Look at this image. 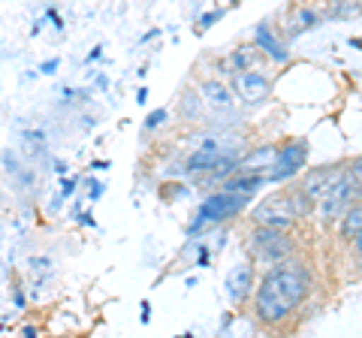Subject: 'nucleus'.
I'll list each match as a JSON object with an SVG mask.
<instances>
[{
    "label": "nucleus",
    "mask_w": 362,
    "mask_h": 338,
    "mask_svg": "<svg viewBox=\"0 0 362 338\" xmlns=\"http://www.w3.org/2000/svg\"><path fill=\"white\" fill-rule=\"evenodd\" d=\"M13 302H16V308H25V305H28V299H25V293H21L18 287H13Z\"/></svg>",
    "instance_id": "obj_29"
},
{
    "label": "nucleus",
    "mask_w": 362,
    "mask_h": 338,
    "mask_svg": "<svg viewBox=\"0 0 362 338\" xmlns=\"http://www.w3.org/2000/svg\"><path fill=\"white\" fill-rule=\"evenodd\" d=\"M163 190H166V194H163L166 199H173V197H178V194H181V197L187 194V187H185V185H166Z\"/></svg>",
    "instance_id": "obj_25"
},
{
    "label": "nucleus",
    "mask_w": 362,
    "mask_h": 338,
    "mask_svg": "<svg viewBox=\"0 0 362 338\" xmlns=\"http://www.w3.org/2000/svg\"><path fill=\"white\" fill-rule=\"evenodd\" d=\"M109 166H112L109 161H94V163H90V169H97V173H106Z\"/></svg>",
    "instance_id": "obj_35"
},
{
    "label": "nucleus",
    "mask_w": 362,
    "mask_h": 338,
    "mask_svg": "<svg viewBox=\"0 0 362 338\" xmlns=\"http://www.w3.org/2000/svg\"><path fill=\"white\" fill-rule=\"evenodd\" d=\"M73 190H76V178L61 175V197H64V199H66V197H73Z\"/></svg>",
    "instance_id": "obj_24"
},
{
    "label": "nucleus",
    "mask_w": 362,
    "mask_h": 338,
    "mask_svg": "<svg viewBox=\"0 0 362 338\" xmlns=\"http://www.w3.org/2000/svg\"><path fill=\"white\" fill-rule=\"evenodd\" d=\"M157 37H160V30L154 28V30H148V33H145V37L139 40V46H145V42H151V40H157Z\"/></svg>",
    "instance_id": "obj_34"
},
{
    "label": "nucleus",
    "mask_w": 362,
    "mask_h": 338,
    "mask_svg": "<svg viewBox=\"0 0 362 338\" xmlns=\"http://www.w3.org/2000/svg\"><path fill=\"white\" fill-rule=\"evenodd\" d=\"M311 211H314V202L302 194V187H293V190H284V194L266 197L251 211V218H254V223H263V227L293 230V223L305 215H311Z\"/></svg>",
    "instance_id": "obj_2"
},
{
    "label": "nucleus",
    "mask_w": 362,
    "mask_h": 338,
    "mask_svg": "<svg viewBox=\"0 0 362 338\" xmlns=\"http://www.w3.org/2000/svg\"><path fill=\"white\" fill-rule=\"evenodd\" d=\"M166 118H169V112H166V109H154V112H148V118H145L142 130H145V133H154L157 127H163Z\"/></svg>",
    "instance_id": "obj_19"
},
{
    "label": "nucleus",
    "mask_w": 362,
    "mask_h": 338,
    "mask_svg": "<svg viewBox=\"0 0 362 338\" xmlns=\"http://www.w3.org/2000/svg\"><path fill=\"white\" fill-rule=\"evenodd\" d=\"M0 163H4V169L16 178V182H18L21 187H30L33 173H30V169L21 166V161H18V154H16V151H9V148H6V151H0Z\"/></svg>",
    "instance_id": "obj_16"
},
{
    "label": "nucleus",
    "mask_w": 362,
    "mask_h": 338,
    "mask_svg": "<svg viewBox=\"0 0 362 338\" xmlns=\"http://www.w3.org/2000/svg\"><path fill=\"white\" fill-rule=\"evenodd\" d=\"M58 66H61V58H49V61H42L37 70H40L42 76H54V73H58Z\"/></svg>",
    "instance_id": "obj_21"
},
{
    "label": "nucleus",
    "mask_w": 362,
    "mask_h": 338,
    "mask_svg": "<svg viewBox=\"0 0 362 338\" xmlns=\"http://www.w3.org/2000/svg\"><path fill=\"white\" fill-rule=\"evenodd\" d=\"M354 245L359 247V254H362V233H359V235H356V239H354Z\"/></svg>",
    "instance_id": "obj_38"
},
{
    "label": "nucleus",
    "mask_w": 362,
    "mask_h": 338,
    "mask_svg": "<svg viewBox=\"0 0 362 338\" xmlns=\"http://www.w3.org/2000/svg\"><path fill=\"white\" fill-rule=\"evenodd\" d=\"M311 293V272L296 257H287L266 269L254 293V314L263 326L284 323Z\"/></svg>",
    "instance_id": "obj_1"
},
{
    "label": "nucleus",
    "mask_w": 362,
    "mask_h": 338,
    "mask_svg": "<svg viewBox=\"0 0 362 338\" xmlns=\"http://www.w3.org/2000/svg\"><path fill=\"white\" fill-rule=\"evenodd\" d=\"M97 88H100V91H106V88H109V76H97Z\"/></svg>",
    "instance_id": "obj_37"
},
{
    "label": "nucleus",
    "mask_w": 362,
    "mask_h": 338,
    "mask_svg": "<svg viewBox=\"0 0 362 338\" xmlns=\"http://www.w3.org/2000/svg\"><path fill=\"white\" fill-rule=\"evenodd\" d=\"M199 94H202V100H206V106L218 109V112H226V109L233 112V103L239 100L233 91V85L221 82V78H206V82L199 85Z\"/></svg>",
    "instance_id": "obj_13"
},
{
    "label": "nucleus",
    "mask_w": 362,
    "mask_h": 338,
    "mask_svg": "<svg viewBox=\"0 0 362 338\" xmlns=\"http://www.w3.org/2000/svg\"><path fill=\"white\" fill-rule=\"evenodd\" d=\"M359 199H362V185L354 178V173L347 169V173L329 187V194H326L314 206V215H317V221H320L323 227H332V223L341 221L350 211V206H356Z\"/></svg>",
    "instance_id": "obj_4"
},
{
    "label": "nucleus",
    "mask_w": 362,
    "mask_h": 338,
    "mask_svg": "<svg viewBox=\"0 0 362 338\" xmlns=\"http://www.w3.org/2000/svg\"><path fill=\"white\" fill-rule=\"evenodd\" d=\"M226 64H230L233 73H242V70H257L263 64V49L257 42H245V46H235L230 54H226Z\"/></svg>",
    "instance_id": "obj_14"
},
{
    "label": "nucleus",
    "mask_w": 362,
    "mask_h": 338,
    "mask_svg": "<svg viewBox=\"0 0 362 338\" xmlns=\"http://www.w3.org/2000/svg\"><path fill=\"white\" fill-rule=\"evenodd\" d=\"M21 335H25V338H37V335H40V330H37L33 323H25V326H21Z\"/></svg>",
    "instance_id": "obj_31"
},
{
    "label": "nucleus",
    "mask_w": 362,
    "mask_h": 338,
    "mask_svg": "<svg viewBox=\"0 0 362 338\" xmlns=\"http://www.w3.org/2000/svg\"><path fill=\"white\" fill-rule=\"evenodd\" d=\"M233 91L235 97L247 106H259L266 103L269 94H272V78L259 70H242V73H233Z\"/></svg>",
    "instance_id": "obj_7"
},
{
    "label": "nucleus",
    "mask_w": 362,
    "mask_h": 338,
    "mask_svg": "<svg viewBox=\"0 0 362 338\" xmlns=\"http://www.w3.org/2000/svg\"><path fill=\"white\" fill-rule=\"evenodd\" d=\"M254 42L259 49H263L266 58H272L275 64H287L290 61V49H287V42L278 37L275 30H272L269 21H259V25L254 28Z\"/></svg>",
    "instance_id": "obj_11"
},
{
    "label": "nucleus",
    "mask_w": 362,
    "mask_h": 338,
    "mask_svg": "<svg viewBox=\"0 0 362 338\" xmlns=\"http://www.w3.org/2000/svg\"><path fill=\"white\" fill-rule=\"evenodd\" d=\"M178 109H181V118L199 121L202 118V109H206V100H202V94L194 91V88H185V91L178 94Z\"/></svg>",
    "instance_id": "obj_15"
},
{
    "label": "nucleus",
    "mask_w": 362,
    "mask_h": 338,
    "mask_svg": "<svg viewBox=\"0 0 362 338\" xmlns=\"http://www.w3.org/2000/svg\"><path fill=\"white\" fill-rule=\"evenodd\" d=\"M52 269V260L49 257H30V272L37 275V272H49Z\"/></svg>",
    "instance_id": "obj_20"
},
{
    "label": "nucleus",
    "mask_w": 362,
    "mask_h": 338,
    "mask_svg": "<svg viewBox=\"0 0 362 338\" xmlns=\"http://www.w3.org/2000/svg\"><path fill=\"white\" fill-rule=\"evenodd\" d=\"M221 16H223L221 9H214V13H206V16L199 18V30H209V28H211V25H214V21H218Z\"/></svg>",
    "instance_id": "obj_23"
},
{
    "label": "nucleus",
    "mask_w": 362,
    "mask_h": 338,
    "mask_svg": "<svg viewBox=\"0 0 362 338\" xmlns=\"http://www.w3.org/2000/svg\"><path fill=\"white\" fill-rule=\"evenodd\" d=\"M54 173H58V175H66V173H70V166H66L64 161H54Z\"/></svg>",
    "instance_id": "obj_36"
},
{
    "label": "nucleus",
    "mask_w": 362,
    "mask_h": 338,
    "mask_svg": "<svg viewBox=\"0 0 362 338\" xmlns=\"http://www.w3.org/2000/svg\"><path fill=\"white\" fill-rule=\"evenodd\" d=\"M139 311H142V314H139V320H142V323H151V302H148V299H142V302H139Z\"/></svg>",
    "instance_id": "obj_26"
},
{
    "label": "nucleus",
    "mask_w": 362,
    "mask_h": 338,
    "mask_svg": "<svg viewBox=\"0 0 362 338\" xmlns=\"http://www.w3.org/2000/svg\"><path fill=\"white\" fill-rule=\"evenodd\" d=\"M223 287H226V296H230L233 305H242V302L254 293V266L251 263L233 266L230 272H226Z\"/></svg>",
    "instance_id": "obj_9"
},
{
    "label": "nucleus",
    "mask_w": 362,
    "mask_h": 338,
    "mask_svg": "<svg viewBox=\"0 0 362 338\" xmlns=\"http://www.w3.org/2000/svg\"><path fill=\"white\" fill-rule=\"evenodd\" d=\"M223 154H226V151H223L221 139H218V136H209V139H202L199 148H197V151L185 161V169H187L190 175H206L209 169H211L214 163H218Z\"/></svg>",
    "instance_id": "obj_10"
},
{
    "label": "nucleus",
    "mask_w": 362,
    "mask_h": 338,
    "mask_svg": "<svg viewBox=\"0 0 362 338\" xmlns=\"http://www.w3.org/2000/svg\"><path fill=\"white\" fill-rule=\"evenodd\" d=\"M341 223V239H347V242H354L356 235L362 233V202H356V206H350V211L347 215L338 221Z\"/></svg>",
    "instance_id": "obj_17"
},
{
    "label": "nucleus",
    "mask_w": 362,
    "mask_h": 338,
    "mask_svg": "<svg viewBox=\"0 0 362 338\" xmlns=\"http://www.w3.org/2000/svg\"><path fill=\"white\" fill-rule=\"evenodd\" d=\"M45 18H49V21H52V25H54V28H58V30L64 28V21H61V16H58V13H54V9H49V13H45Z\"/></svg>",
    "instance_id": "obj_32"
},
{
    "label": "nucleus",
    "mask_w": 362,
    "mask_h": 338,
    "mask_svg": "<svg viewBox=\"0 0 362 338\" xmlns=\"http://www.w3.org/2000/svg\"><path fill=\"white\" fill-rule=\"evenodd\" d=\"M350 173H354V178L362 185V154H359V157H354V163H350Z\"/></svg>",
    "instance_id": "obj_27"
},
{
    "label": "nucleus",
    "mask_w": 362,
    "mask_h": 338,
    "mask_svg": "<svg viewBox=\"0 0 362 338\" xmlns=\"http://www.w3.org/2000/svg\"><path fill=\"white\" fill-rule=\"evenodd\" d=\"M247 199H251V194H239V190H230V187L214 190V194H209L199 202L197 218L190 221V227H187V235H197L202 230L214 227V223H223V221L235 218L247 206Z\"/></svg>",
    "instance_id": "obj_3"
},
{
    "label": "nucleus",
    "mask_w": 362,
    "mask_h": 338,
    "mask_svg": "<svg viewBox=\"0 0 362 338\" xmlns=\"http://www.w3.org/2000/svg\"><path fill=\"white\" fill-rule=\"evenodd\" d=\"M194 266H209V247L206 245H199V251H197V263Z\"/></svg>",
    "instance_id": "obj_28"
},
{
    "label": "nucleus",
    "mask_w": 362,
    "mask_h": 338,
    "mask_svg": "<svg viewBox=\"0 0 362 338\" xmlns=\"http://www.w3.org/2000/svg\"><path fill=\"white\" fill-rule=\"evenodd\" d=\"M305 163H308V142L305 139H290L278 148V161L269 173V182L272 185H281V182H290L293 175H299Z\"/></svg>",
    "instance_id": "obj_6"
},
{
    "label": "nucleus",
    "mask_w": 362,
    "mask_h": 338,
    "mask_svg": "<svg viewBox=\"0 0 362 338\" xmlns=\"http://www.w3.org/2000/svg\"><path fill=\"white\" fill-rule=\"evenodd\" d=\"M88 187H90V194H88V197H90V202H97L100 197L106 194V185H103V182H94V178L88 182Z\"/></svg>",
    "instance_id": "obj_22"
},
{
    "label": "nucleus",
    "mask_w": 362,
    "mask_h": 338,
    "mask_svg": "<svg viewBox=\"0 0 362 338\" xmlns=\"http://www.w3.org/2000/svg\"><path fill=\"white\" fill-rule=\"evenodd\" d=\"M344 173H347V166H314V169H308V173H305V178H302V194L317 206V202H320L326 194H329V187H332Z\"/></svg>",
    "instance_id": "obj_8"
},
{
    "label": "nucleus",
    "mask_w": 362,
    "mask_h": 338,
    "mask_svg": "<svg viewBox=\"0 0 362 338\" xmlns=\"http://www.w3.org/2000/svg\"><path fill=\"white\" fill-rule=\"evenodd\" d=\"M317 25H320V13L311 6H302L293 13V33H305V30H314Z\"/></svg>",
    "instance_id": "obj_18"
},
{
    "label": "nucleus",
    "mask_w": 362,
    "mask_h": 338,
    "mask_svg": "<svg viewBox=\"0 0 362 338\" xmlns=\"http://www.w3.org/2000/svg\"><path fill=\"white\" fill-rule=\"evenodd\" d=\"M136 103H139V106H145V103H148V88H139V91H136Z\"/></svg>",
    "instance_id": "obj_33"
},
{
    "label": "nucleus",
    "mask_w": 362,
    "mask_h": 338,
    "mask_svg": "<svg viewBox=\"0 0 362 338\" xmlns=\"http://www.w3.org/2000/svg\"><path fill=\"white\" fill-rule=\"evenodd\" d=\"M278 161V145H259L251 154H245L239 161V173H247V175H263L266 185H269V173L272 166Z\"/></svg>",
    "instance_id": "obj_12"
},
{
    "label": "nucleus",
    "mask_w": 362,
    "mask_h": 338,
    "mask_svg": "<svg viewBox=\"0 0 362 338\" xmlns=\"http://www.w3.org/2000/svg\"><path fill=\"white\" fill-rule=\"evenodd\" d=\"M100 58H103V46H94V49L88 52V58H85V61H88V64H94V61H100Z\"/></svg>",
    "instance_id": "obj_30"
},
{
    "label": "nucleus",
    "mask_w": 362,
    "mask_h": 338,
    "mask_svg": "<svg viewBox=\"0 0 362 338\" xmlns=\"http://www.w3.org/2000/svg\"><path fill=\"white\" fill-rule=\"evenodd\" d=\"M247 251L254 254V260L266 263V266H275L281 260L293 257V239L287 235V230H275V227H257L247 233Z\"/></svg>",
    "instance_id": "obj_5"
}]
</instances>
